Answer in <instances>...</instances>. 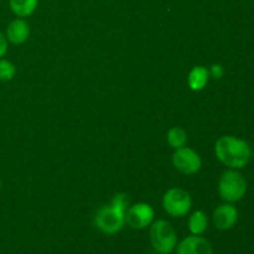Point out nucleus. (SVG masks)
<instances>
[{
    "label": "nucleus",
    "mask_w": 254,
    "mask_h": 254,
    "mask_svg": "<svg viewBox=\"0 0 254 254\" xmlns=\"http://www.w3.org/2000/svg\"><path fill=\"white\" fill-rule=\"evenodd\" d=\"M216 158L228 169L240 170L247 166L252 158V149L243 139L233 135H223L215 144Z\"/></svg>",
    "instance_id": "nucleus-1"
},
{
    "label": "nucleus",
    "mask_w": 254,
    "mask_h": 254,
    "mask_svg": "<svg viewBox=\"0 0 254 254\" xmlns=\"http://www.w3.org/2000/svg\"><path fill=\"white\" fill-rule=\"evenodd\" d=\"M247 192V181L242 174L235 169H228L221 175L218 183V193L221 198L228 203L242 200Z\"/></svg>",
    "instance_id": "nucleus-2"
},
{
    "label": "nucleus",
    "mask_w": 254,
    "mask_h": 254,
    "mask_svg": "<svg viewBox=\"0 0 254 254\" xmlns=\"http://www.w3.org/2000/svg\"><path fill=\"white\" fill-rule=\"evenodd\" d=\"M150 241L156 252L170 254L178 246V233L170 222L158 220L150 225Z\"/></svg>",
    "instance_id": "nucleus-3"
},
{
    "label": "nucleus",
    "mask_w": 254,
    "mask_h": 254,
    "mask_svg": "<svg viewBox=\"0 0 254 254\" xmlns=\"http://www.w3.org/2000/svg\"><path fill=\"white\" fill-rule=\"evenodd\" d=\"M94 226L106 235H116L126 226V212L114 206L107 205L98 210L94 217Z\"/></svg>",
    "instance_id": "nucleus-4"
},
{
    "label": "nucleus",
    "mask_w": 254,
    "mask_h": 254,
    "mask_svg": "<svg viewBox=\"0 0 254 254\" xmlns=\"http://www.w3.org/2000/svg\"><path fill=\"white\" fill-rule=\"evenodd\" d=\"M163 207L171 217H184L190 212L192 200L188 191L183 189H170L163 196Z\"/></svg>",
    "instance_id": "nucleus-5"
},
{
    "label": "nucleus",
    "mask_w": 254,
    "mask_h": 254,
    "mask_svg": "<svg viewBox=\"0 0 254 254\" xmlns=\"http://www.w3.org/2000/svg\"><path fill=\"white\" fill-rule=\"evenodd\" d=\"M173 165L175 166L176 170L185 175H193L200 171L202 160L195 150L188 146H183V148L176 149L174 153Z\"/></svg>",
    "instance_id": "nucleus-6"
},
{
    "label": "nucleus",
    "mask_w": 254,
    "mask_h": 254,
    "mask_svg": "<svg viewBox=\"0 0 254 254\" xmlns=\"http://www.w3.org/2000/svg\"><path fill=\"white\" fill-rule=\"evenodd\" d=\"M154 208L149 203L139 202L129 206L126 212V223L133 230H144L154 222Z\"/></svg>",
    "instance_id": "nucleus-7"
},
{
    "label": "nucleus",
    "mask_w": 254,
    "mask_h": 254,
    "mask_svg": "<svg viewBox=\"0 0 254 254\" xmlns=\"http://www.w3.org/2000/svg\"><path fill=\"white\" fill-rule=\"evenodd\" d=\"M238 221V210L232 203H223L216 207L212 215V222L220 231H228L235 227Z\"/></svg>",
    "instance_id": "nucleus-8"
},
{
    "label": "nucleus",
    "mask_w": 254,
    "mask_h": 254,
    "mask_svg": "<svg viewBox=\"0 0 254 254\" xmlns=\"http://www.w3.org/2000/svg\"><path fill=\"white\" fill-rule=\"evenodd\" d=\"M176 254H213V248L201 236H189L176 246Z\"/></svg>",
    "instance_id": "nucleus-9"
},
{
    "label": "nucleus",
    "mask_w": 254,
    "mask_h": 254,
    "mask_svg": "<svg viewBox=\"0 0 254 254\" xmlns=\"http://www.w3.org/2000/svg\"><path fill=\"white\" fill-rule=\"evenodd\" d=\"M6 39L12 45H21L29 39L30 26L22 17L12 20L6 29Z\"/></svg>",
    "instance_id": "nucleus-10"
},
{
    "label": "nucleus",
    "mask_w": 254,
    "mask_h": 254,
    "mask_svg": "<svg viewBox=\"0 0 254 254\" xmlns=\"http://www.w3.org/2000/svg\"><path fill=\"white\" fill-rule=\"evenodd\" d=\"M208 79H210L208 69L203 66H195L191 69L190 73H189L188 83L192 91L198 92L205 88Z\"/></svg>",
    "instance_id": "nucleus-11"
},
{
    "label": "nucleus",
    "mask_w": 254,
    "mask_h": 254,
    "mask_svg": "<svg viewBox=\"0 0 254 254\" xmlns=\"http://www.w3.org/2000/svg\"><path fill=\"white\" fill-rule=\"evenodd\" d=\"M39 5V0H9V6L17 17L32 15Z\"/></svg>",
    "instance_id": "nucleus-12"
},
{
    "label": "nucleus",
    "mask_w": 254,
    "mask_h": 254,
    "mask_svg": "<svg viewBox=\"0 0 254 254\" xmlns=\"http://www.w3.org/2000/svg\"><path fill=\"white\" fill-rule=\"evenodd\" d=\"M208 227V218L203 211H195L189 218V230L191 235L202 236Z\"/></svg>",
    "instance_id": "nucleus-13"
},
{
    "label": "nucleus",
    "mask_w": 254,
    "mask_h": 254,
    "mask_svg": "<svg viewBox=\"0 0 254 254\" xmlns=\"http://www.w3.org/2000/svg\"><path fill=\"white\" fill-rule=\"evenodd\" d=\"M166 139H168V143L171 148L179 149L185 146L186 141H188V134L180 127H174L168 131Z\"/></svg>",
    "instance_id": "nucleus-14"
},
{
    "label": "nucleus",
    "mask_w": 254,
    "mask_h": 254,
    "mask_svg": "<svg viewBox=\"0 0 254 254\" xmlns=\"http://www.w3.org/2000/svg\"><path fill=\"white\" fill-rule=\"evenodd\" d=\"M16 73L14 64L10 62L9 60L0 59V82L11 81Z\"/></svg>",
    "instance_id": "nucleus-15"
},
{
    "label": "nucleus",
    "mask_w": 254,
    "mask_h": 254,
    "mask_svg": "<svg viewBox=\"0 0 254 254\" xmlns=\"http://www.w3.org/2000/svg\"><path fill=\"white\" fill-rule=\"evenodd\" d=\"M111 205L114 206L118 210L123 211V212H127V210L130 206V200H129L128 195L127 193H117V195L113 196L111 201Z\"/></svg>",
    "instance_id": "nucleus-16"
},
{
    "label": "nucleus",
    "mask_w": 254,
    "mask_h": 254,
    "mask_svg": "<svg viewBox=\"0 0 254 254\" xmlns=\"http://www.w3.org/2000/svg\"><path fill=\"white\" fill-rule=\"evenodd\" d=\"M208 73H210V77H212V78L220 79L222 78L223 74H225V68H223L222 64H215L211 66L210 69H208Z\"/></svg>",
    "instance_id": "nucleus-17"
},
{
    "label": "nucleus",
    "mask_w": 254,
    "mask_h": 254,
    "mask_svg": "<svg viewBox=\"0 0 254 254\" xmlns=\"http://www.w3.org/2000/svg\"><path fill=\"white\" fill-rule=\"evenodd\" d=\"M7 52V39L1 31H0V59L6 55Z\"/></svg>",
    "instance_id": "nucleus-18"
},
{
    "label": "nucleus",
    "mask_w": 254,
    "mask_h": 254,
    "mask_svg": "<svg viewBox=\"0 0 254 254\" xmlns=\"http://www.w3.org/2000/svg\"><path fill=\"white\" fill-rule=\"evenodd\" d=\"M252 156H253V158H254V150L252 151Z\"/></svg>",
    "instance_id": "nucleus-19"
},
{
    "label": "nucleus",
    "mask_w": 254,
    "mask_h": 254,
    "mask_svg": "<svg viewBox=\"0 0 254 254\" xmlns=\"http://www.w3.org/2000/svg\"><path fill=\"white\" fill-rule=\"evenodd\" d=\"M0 189H1V183H0Z\"/></svg>",
    "instance_id": "nucleus-20"
}]
</instances>
